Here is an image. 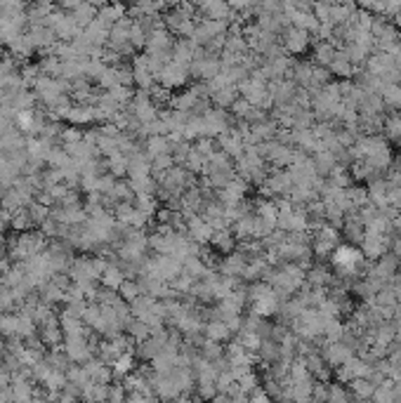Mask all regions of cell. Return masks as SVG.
Returning a JSON list of instances; mask_svg holds the SVG:
<instances>
[{
    "label": "cell",
    "instance_id": "obj_1",
    "mask_svg": "<svg viewBox=\"0 0 401 403\" xmlns=\"http://www.w3.org/2000/svg\"><path fill=\"white\" fill-rule=\"evenodd\" d=\"M328 267H330V271H333V276L337 281H342V283H347V286H349V283L359 281L366 274L368 262H366L361 247L349 245V243H340L335 247V252L330 255Z\"/></svg>",
    "mask_w": 401,
    "mask_h": 403
},
{
    "label": "cell",
    "instance_id": "obj_2",
    "mask_svg": "<svg viewBox=\"0 0 401 403\" xmlns=\"http://www.w3.org/2000/svg\"><path fill=\"white\" fill-rule=\"evenodd\" d=\"M262 281L269 283V286L277 290V295L286 302L305 288L307 271L298 264H291V262H279V264H272L267 269Z\"/></svg>",
    "mask_w": 401,
    "mask_h": 403
},
{
    "label": "cell",
    "instance_id": "obj_3",
    "mask_svg": "<svg viewBox=\"0 0 401 403\" xmlns=\"http://www.w3.org/2000/svg\"><path fill=\"white\" fill-rule=\"evenodd\" d=\"M234 168H236V177H241L248 187H260L267 180V175H269V165H267L260 146H245V151L234 163Z\"/></svg>",
    "mask_w": 401,
    "mask_h": 403
},
{
    "label": "cell",
    "instance_id": "obj_4",
    "mask_svg": "<svg viewBox=\"0 0 401 403\" xmlns=\"http://www.w3.org/2000/svg\"><path fill=\"white\" fill-rule=\"evenodd\" d=\"M281 297L277 295L269 283L265 281H257V283H250L248 286V304H250V311L257 314L260 318H272L279 314L281 309Z\"/></svg>",
    "mask_w": 401,
    "mask_h": 403
},
{
    "label": "cell",
    "instance_id": "obj_5",
    "mask_svg": "<svg viewBox=\"0 0 401 403\" xmlns=\"http://www.w3.org/2000/svg\"><path fill=\"white\" fill-rule=\"evenodd\" d=\"M236 177V168H234V160L227 158L220 148L208 158V165H206V173H203V184L213 191H220L224 189L227 184Z\"/></svg>",
    "mask_w": 401,
    "mask_h": 403
},
{
    "label": "cell",
    "instance_id": "obj_6",
    "mask_svg": "<svg viewBox=\"0 0 401 403\" xmlns=\"http://www.w3.org/2000/svg\"><path fill=\"white\" fill-rule=\"evenodd\" d=\"M238 97L245 99V102L252 104V106H257V109H262V111L274 109V99L269 95V83L262 78L260 69L252 71V74L238 85Z\"/></svg>",
    "mask_w": 401,
    "mask_h": 403
},
{
    "label": "cell",
    "instance_id": "obj_7",
    "mask_svg": "<svg viewBox=\"0 0 401 403\" xmlns=\"http://www.w3.org/2000/svg\"><path fill=\"white\" fill-rule=\"evenodd\" d=\"M309 238H312V255L316 262H328L330 255L335 252V247L342 243L340 229H335L330 224H321L309 229Z\"/></svg>",
    "mask_w": 401,
    "mask_h": 403
},
{
    "label": "cell",
    "instance_id": "obj_8",
    "mask_svg": "<svg viewBox=\"0 0 401 403\" xmlns=\"http://www.w3.org/2000/svg\"><path fill=\"white\" fill-rule=\"evenodd\" d=\"M291 187H293V180L288 170H269L267 180L260 184V198H269V201L286 198Z\"/></svg>",
    "mask_w": 401,
    "mask_h": 403
},
{
    "label": "cell",
    "instance_id": "obj_9",
    "mask_svg": "<svg viewBox=\"0 0 401 403\" xmlns=\"http://www.w3.org/2000/svg\"><path fill=\"white\" fill-rule=\"evenodd\" d=\"M144 274H151L161 281L173 283L178 276H182V262L170 257V255H149Z\"/></svg>",
    "mask_w": 401,
    "mask_h": 403
},
{
    "label": "cell",
    "instance_id": "obj_10",
    "mask_svg": "<svg viewBox=\"0 0 401 403\" xmlns=\"http://www.w3.org/2000/svg\"><path fill=\"white\" fill-rule=\"evenodd\" d=\"M189 71H192V78H196V81L210 83L222 71V59L217 54L206 52V49H199L194 57V62H192V66H189Z\"/></svg>",
    "mask_w": 401,
    "mask_h": 403
},
{
    "label": "cell",
    "instance_id": "obj_11",
    "mask_svg": "<svg viewBox=\"0 0 401 403\" xmlns=\"http://www.w3.org/2000/svg\"><path fill=\"white\" fill-rule=\"evenodd\" d=\"M189 81H192V71H189V66H185V64H178V62L165 64V69L156 76V83L161 88L170 92L189 88Z\"/></svg>",
    "mask_w": 401,
    "mask_h": 403
},
{
    "label": "cell",
    "instance_id": "obj_12",
    "mask_svg": "<svg viewBox=\"0 0 401 403\" xmlns=\"http://www.w3.org/2000/svg\"><path fill=\"white\" fill-rule=\"evenodd\" d=\"M201 118H203V127H206V137L210 139H220L222 134H227L236 125V120L231 118L229 111L215 109V106H210Z\"/></svg>",
    "mask_w": 401,
    "mask_h": 403
},
{
    "label": "cell",
    "instance_id": "obj_13",
    "mask_svg": "<svg viewBox=\"0 0 401 403\" xmlns=\"http://www.w3.org/2000/svg\"><path fill=\"white\" fill-rule=\"evenodd\" d=\"M130 69H132V83H135V90L137 92H149L156 88V76H153V71L149 66V59H146V54H135L130 59Z\"/></svg>",
    "mask_w": 401,
    "mask_h": 403
},
{
    "label": "cell",
    "instance_id": "obj_14",
    "mask_svg": "<svg viewBox=\"0 0 401 403\" xmlns=\"http://www.w3.org/2000/svg\"><path fill=\"white\" fill-rule=\"evenodd\" d=\"M128 111L139 125H149L161 116V109L153 104V99L146 95V92H137V90H135V97H132V102L128 106Z\"/></svg>",
    "mask_w": 401,
    "mask_h": 403
},
{
    "label": "cell",
    "instance_id": "obj_15",
    "mask_svg": "<svg viewBox=\"0 0 401 403\" xmlns=\"http://www.w3.org/2000/svg\"><path fill=\"white\" fill-rule=\"evenodd\" d=\"M390 243H392V236H385V233L366 229L364 240L359 247H361L366 262H378L380 257H385V255L390 252Z\"/></svg>",
    "mask_w": 401,
    "mask_h": 403
},
{
    "label": "cell",
    "instance_id": "obj_16",
    "mask_svg": "<svg viewBox=\"0 0 401 403\" xmlns=\"http://www.w3.org/2000/svg\"><path fill=\"white\" fill-rule=\"evenodd\" d=\"M314 38L309 35L307 31L302 28H295V26H288L284 33H281V47L286 49V54L291 57H298V54H305L309 47H312Z\"/></svg>",
    "mask_w": 401,
    "mask_h": 403
},
{
    "label": "cell",
    "instance_id": "obj_17",
    "mask_svg": "<svg viewBox=\"0 0 401 403\" xmlns=\"http://www.w3.org/2000/svg\"><path fill=\"white\" fill-rule=\"evenodd\" d=\"M245 267H248V257H245L241 250H234V252H229V255H224V257L217 259L215 271L222 274V276H229V279L241 281Z\"/></svg>",
    "mask_w": 401,
    "mask_h": 403
},
{
    "label": "cell",
    "instance_id": "obj_18",
    "mask_svg": "<svg viewBox=\"0 0 401 403\" xmlns=\"http://www.w3.org/2000/svg\"><path fill=\"white\" fill-rule=\"evenodd\" d=\"M217 148L234 163L241 158V153L245 151V139H243V132L238 130V125H234L227 134H222V137L217 139Z\"/></svg>",
    "mask_w": 401,
    "mask_h": 403
},
{
    "label": "cell",
    "instance_id": "obj_19",
    "mask_svg": "<svg viewBox=\"0 0 401 403\" xmlns=\"http://www.w3.org/2000/svg\"><path fill=\"white\" fill-rule=\"evenodd\" d=\"M269 95L274 99V109H279V106H291L295 104V97H298V85H295L291 78H281V81L269 83Z\"/></svg>",
    "mask_w": 401,
    "mask_h": 403
},
{
    "label": "cell",
    "instance_id": "obj_20",
    "mask_svg": "<svg viewBox=\"0 0 401 403\" xmlns=\"http://www.w3.org/2000/svg\"><path fill=\"white\" fill-rule=\"evenodd\" d=\"M185 233L194 240L196 245L203 247V245L210 243V238H213V226L206 222V217H203V215H194V217L187 219Z\"/></svg>",
    "mask_w": 401,
    "mask_h": 403
},
{
    "label": "cell",
    "instance_id": "obj_21",
    "mask_svg": "<svg viewBox=\"0 0 401 403\" xmlns=\"http://www.w3.org/2000/svg\"><path fill=\"white\" fill-rule=\"evenodd\" d=\"M196 12H199V19H210V21H227V24H231V19H234L229 3H220V0L196 5Z\"/></svg>",
    "mask_w": 401,
    "mask_h": 403
},
{
    "label": "cell",
    "instance_id": "obj_22",
    "mask_svg": "<svg viewBox=\"0 0 401 403\" xmlns=\"http://www.w3.org/2000/svg\"><path fill=\"white\" fill-rule=\"evenodd\" d=\"M64 123L74 125V127H88V125L97 127V109L90 104H74L71 109L66 111Z\"/></svg>",
    "mask_w": 401,
    "mask_h": 403
},
{
    "label": "cell",
    "instance_id": "obj_23",
    "mask_svg": "<svg viewBox=\"0 0 401 403\" xmlns=\"http://www.w3.org/2000/svg\"><path fill=\"white\" fill-rule=\"evenodd\" d=\"M173 45H175V35L168 31V28H161V31H153L149 38H146L144 54H170L173 57Z\"/></svg>",
    "mask_w": 401,
    "mask_h": 403
},
{
    "label": "cell",
    "instance_id": "obj_24",
    "mask_svg": "<svg viewBox=\"0 0 401 403\" xmlns=\"http://www.w3.org/2000/svg\"><path fill=\"white\" fill-rule=\"evenodd\" d=\"M333 283H335V276L330 271L328 262H314V264L307 269V286L328 290Z\"/></svg>",
    "mask_w": 401,
    "mask_h": 403
},
{
    "label": "cell",
    "instance_id": "obj_25",
    "mask_svg": "<svg viewBox=\"0 0 401 403\" xmlns=\"http://www.w3.org/2000/svg\"><path fill=\"white\" fill-rule=\"evenodd\" d=\"M340 233H342V238H344V243H349V245H361V240H364V233H366V226L364 222L359 219L356 212H349L347 217H344V222L340 226Z\"/></svg>",
    "mask_w": 401,
    "mask_h": 403
},
{
    "label": "cell",
    "instance_id": "obj_26",
    "mask_svg": "<svg viewBox=\"0 0 401 403\" xmlns=\"http://www.w3.org/2000/svg\"><path fill=\"white\" fill-rule=\"evenodd\" d=\"M351 356H354V351L342 342H326L321 349V358L326 361V366H333V368H340L344 361H349Z\"/></svg>",
    "mask_w": 401,
    "mask_h": 403
},
{
    "label": "cell",
    "instance_id": "obj_27",
    "mask_svg": "<svg viewBox=\"0 0 401 403\" xmlns=\"http://www.w3.org/2000/svg\"><path fill=\"white\" fill-rule=\"evenodd\" d=\"M328 74L335 76L337 81H354L356 74H359V69L347 59V57L340 52V47H337V54H335L333 64L328 66Z\"/></svg>",
    "mask_w": 401,
    "mask_h": 403
},
{
    "label": "cell",
    "instance_id": "obj_28",
    "mask_svg": "<svg viewBox=\"0 0 401 403\" xmlns=\"http://www.w3.org/2000/svg\"><path fill=\"white\" fill-rule=\"evenodd\" d=\"M59 328H62V335L64 339H76V337H88L90 330L86 328L83 318H74V316H66L59 311Z\"/></svg>",
    "mask_w": 401,
    "mask_h": 403
},
{
    "label": "cell",
    "instance_id": "obj_29",
    "mask_svg": "<svg viewBox=\"0 0 401 403\" xmlns=\"http://www.w3.org/2000/svg\"><path fill=\"white\" fill-rule=\"evenodd\" d=\"M213 250L220 255V257H224V255H229V252H234L236 250V238H234V233H231V229H220V231H213V238H210V243H208Z\"/></svg>",
    "mask_w": 401,
    "mask_h": 403
},
{
    "label": "cell",
    "instance_id": "obj_30",
    "mask_svg": "<svg viewBox=\"0 0 401 403\" xmlns=\"http://www.w3.org/2000/svg\"><path fill=\"white\" fill-rule=\"evenodd\" d=\"M312 62L316 64V66L321 69H328L330 64H333L335 54H337V45H333V42H321V40H314L312 42Z\"/></svg>",
    "mask_w": 401,
    "mask_h": 403
},
{
    "label": "cell",
    "instance_id": "obj_31",
    "mask_svg": "<svg viewBox=\"0 0 401 403\" xmlns=\"http://www.w3.org/2000/svg\"><path fill=\"white\" fill-rule=\"evenodd\" d=\"M86 373H88V378L97 382V385H111V378H114V373H111V366L104 363L102 358H93V361H88L86 366Z\"/></svg>",
    "mask_w": 401,
    "mask_h": 403
},
{
    "label": "cell",
    "instance_id": "obj_32",
    "mask_svg": "<svg viewBox=\"0 0 401 403\" xmlns=\"http://www.w3.org/2000/svg\"><path fill=\"white\" fill-rule=\"evenodd\" d=\"M196 52H199V47H196L189 38H175V45H173V62L185 64V66H192V62H194Z\"/></svg>",
    "mask_w": 401,
    "mask_h": 403
},
{
    "label": "cell",
    "instance_id": "obj_33",
    "mask_svg": "<svg viewBox=\"0 0 401 403\" xmlns=\"http://www.w3.org/2000/svg\"><path fill=\"white\" fill-rule=\"evenodd\" d=\"M231 337H234V332L222 321H208L206 328H203V339H208V342L224 344V342H231Z\"/></svg>",
    "mask_w": 401,
    "mask_h": 403
},
{
    "label": "cell",
    "instance_id": "obj_34",
    "mask_svg": "<svg viewBox=\"0 0 401 403\" xmlns=\"http://www.w3.org/2000/svg\"><path fill=\"white\" fill-rule=\"evenodd\" d=\"M109 31H111V28L104 24V21L95 19L88 28H83V35L88 38L90 45H95V47H107V45H109Z\"/></svg>",
    "mask_w": 401,
    "mask_h": 403
},
{
    "label": "cell",
    "instance_id": "obj_35",
    "mask_svg": "<svg viewBox=\"0 0 401 403\" xmlns=\"http://www.w3.org/2000/svg\"><path fill=\"white\" fill-rule=\"evenodd\" d=\"M125 281H128V276L123 274V269L118 264H109L107 269H104V274L100 276V286L107 288V290H114V293L121 290V286Z\"/></svg>",
    "mask_w": 401,
    "mask_h": 403
},
{
    "label": "cell",
    "instance_id": "obj_36",
    "mask_svg": "<svg viewBox=\"0 0 401 403\" xmlns=\"http://www.w3.org/2000/svg\"><path fill=\"white\" fill-rule=\"evenodd\" d=\"M236 99H238V88H217L210 92V104L222 111L231 109L236 104Z\"/></svg>",
    "mask_w": 401,
    "mask_h": 403
},
{
    "label": "cell",
    "instance_id": "obj_37",
    "mask_svg": "<svg viewBox=\"0 0 401 403\" xmlns=\"http://www.w3.org/2000/svg\"><path fill=\"white\" fill-rule=\"evenodd\" d=\"M208 271H213V269H210V267L206 264V262H203V259L199 257V255H194V257H189V259L182 262V274L189 276V279H192V281L206 279Z\"/></svg>",
    "mask_w": 401,
    "mask_h": 403
},
{
    "label": "cell",
    "instance_id": "obj_38",
    "mask_svg": "<svg viewBox=\"0 0 401 403\" xmlns=\"http://www.w3.org/2000/svg\"><path fill=\"white\" fill-rule=\"evenodd\" d=\"M135 368H137L135 354H123V356H118L114 363H111V373H114V378H118V382H123L128 375L135 373Z\"/></svg>",
    "mask_w": 401,
    "mask_h": 403
},
{
    "label": "cell",
    "instance_id": "obj_39",
    "mask_svg": "<svg viewBox=\"0 0 401 403\" xmlns=\"http://www.w3.org/2000/svg\"><path fill=\"white\" fill-rule=\"evenodd\" d=\"M383 137L390 141V144L401 148V113H390L385 118V127H383Z\"/></svg>",
    "mask_w": 401,
    "mask_h": 403
},
{
    "label": "cell",
    "instance_id": "obj_40",
    "mask_svg": "<svg viewBox=\"0 0 401 403\" xmlns=\"http://www.w3.org/2000/svg\"><path fill=\"white\" fill-rule=\"evenodd\" d=\"M142 148H144V153L149 156V160H153V158H158V156L170 153V139L168 137H146Z\"/></svg>",
    "mask_w": 401,
    "mask_h": 403
},
{
    "label": "cell",
    "instance_id": "obj_41",
    "mask_svg": "<svg viewBox=\"0 0 401 403\" xmlns=\"http://www.w3.org/2000/svg\"><path fill=\"white\" fill-rule=\"evenodd\" d=\"M123 17H128V7L125 5H104L100 7V14H97V19L104 21L109 28L116 24V21H121Z\"/></svg>",
    "mask_w": 401,
    "mask_h": 403
},
{
    "label": "cell",
    "instance_id": "obj_42",
    "mask_svg": "<svg viewBox=\"0 0 401 403\" xmlns=\"http://www.w3.org/2000/svg\"><path fill=\"white\" fill-rule=\"evenodd\" d=\"M45 361H47V363H50V366L54 368V370H59V373H66L69 368L74 366L71 361H69V356H66L64 344H62V346H52V349H47V354H45Z\"/></svg>",
    "mask_w": 401,
    "mask_h": 403
},
{
    "label": "cell",
    "instance_id": "obj_43",
    "mask_svg": "<svg viewBox=\"0 0 401 403\" xmlns=\"http://www.w3.org/2000/svg\"><path fill=\"white\" fill-rule=\"evenodd\" d=\"M182 165H185L194 177H199V175L206 173L208 158H206V156H203L201 151H196V148L192 146V151L187 153V158H185V163H182Z\"/></svg>",
    "mask_w": 401,
    "mask_h": 403
},
{
    "label": "cell",
    "instance_id": "obj_44",
    "mask_svg": "<svg viewBox=\"0 0 401 403\" xmlns=\"http://www.w3.org/2000/svg\"><path fill=\"white\" fill-rule=\"evenodd\" d=\"M107 173L111 177H116V180H125L128 177V156L123 153H116L107 158Z\"/></svg>",
    "mask_w": 401,
    "mask_h": 403
},
{
    "label": "cell",
    "instance_id": "obj_45",
    "mask_svg": "<svg viewBox=\"0 0 401 403\" xmlns=\"http://www.w3.org/2000/svg\"><path fill=\"white\" fill-rule=\"evenodd\" d=\"M130 182V189L135 196H151L156 194V180L149 175V177H137V180H128Z\"/></svg>",
    "mask_w": 401,
    "mask_h": 403
},
{
    "label": "cell",
    "instance_id": "obj_46",
    "mask_svg": "<svg viewBox=\"0 0 401 403\" xmlns=\"http://www.w3.org/2000/svg\"><path fill=\"white\" fill-rule=\"evenodd\" d=\"M26 212H29V217H31V222L33 226H43L47 219H50L52 215V208H45V205H40L38 201H33L29 208H26Z\"/></svg>",
    "mask_w": 401,
    "mask_h": 403
},
{
    "label": "cell",
    "instance_id": "obj_47",
    "mask_svg": "<svg viewBox=\"0 0 401 403\" xmlns=\"http://www.w3.org/2000/svg\"><path fill=\"white\" fill-rule=\"evenodd\" d=\"M351 392H354V396L359 401H368V399H373L376 385H373L371 380H366V378H359V380L351 382Z\"/></svg>",
    "mask_w": 401,
    "mask_h": 403
},
{
    "label": "cell",
    "instance_id": "obj_48",
    "mask_svg": "<svg viewBox=\"0 0 401 403\" xmlns=\"http://www.w3.org/2000/svg\"><path fill=\"white\" fill-rule=\"evenodd\" d=\"M10 229L15 233H26V231H33V222L29 217V212L26 210H19L12 215V222H10Z\"/></svg>",
    "mask_w": 401,
    "mask_h": 403
},
{
    "label": "cell",
    "instance_id": "obj_49",
    "mask_svg": "<svg viewBox=\"0 0 401 403\" xmlns=\"http://www.w3.org/2000/svg\"><path fill=\"white\" fill-rule=\"evenodd\" d=\"M86 137V130L83 127H74V125H64V130H62V146H69V144H79Z\"/></svg>",
    "mask_w": 401,
    "mask_h": 403
},
{
    "label": "cell",
    "instance_id": "obj_50",
    "mask_svg": "<svg viewBox=\"0 0 401 403\" xmlns=\"http://www.w3.org/2000/svg\"><path fill=\"white\" fill-rule=\"evenodd\" d=\"M118 295H121L123 300L130 304V302H135L137 297L144 295V293H142V288H139V283H137L135 279H128V281H125L123 286H121V290H118Z\"/></svg>",
    "mask_w": 401,
    "mask_h": 403
},
{
    "label": "cell",
    "instance_id": "obj_51",
    "mask_svg": "<svg viewBox=\"0 0 401 403\" xmlns=\"http://www.w3.org/2000/svg\"><path fill=\"white\" fill-rule=\"evenodd\" d=\"M323 403H349V394H347V389H344L342 385H333V387H328V392H326V401Z\"/></svg>",
    "mask_w": 401,
    "mask_h": 403
},
{
    "label": "cell",
    "instance_id": "obj_52",
    "mask_svg": "<svg viewBox=\"0 0 401 403\" xmlns=\"http://www.w3.org/2000/svg\"><path fill=\"white\" fill-rule=\"evenodd\" d=\"M128 403H158L153 394H128Z\"/></svg>",
    "mask_w": 401,
    "mask_h": 403
},
{
    "label": "cell",
    "instance_id": "obj_53",
    "mask_svg": "<svg viewBox=\"0 0 401 403\" xmlns=\"http://www.w3.org/2000/svg\"><path fill=\"white\" fill-rule=\"evenodd\" d=\"M10 382H12V373L3 363H0V392H3V389H8Z\"/></svg>",
    "mask_w": 401,
    "mask_h": 403
},
{
    "label": "cell",
    "instance_id": "obj_54",
    "mask_svg": "<svg viewBox=\"0 0 401 403\" xmlns=\"http://www.w3.org/2000/svg\"><path fill=\"white\" fill-rule=\"evenodd\" d=\"M390 252L401 262V233H397V236L392 238V243H390Z\"/></svg>",
    "mask_w": 401,
    "mask_h": 403
},
{
    "label": "cell",
    "instance_id": "obj_55",
    "mask_svg": "<svg viewBox=\"0 0 401 403\" xmlns=\"http://www.w3.org/2000/svg\"><path fill=\"white\" fill-rule=\"evenodd\" d=\"M170 403H199V401L192 399V396H180V399H175V401H170Z\"/></svg>",
    "mask_w": 401,
    "mask_h": 403
},
{
    "label": "cell",
    "instance_id": "obj_56",
    "mask_svg": "<svg viewBox=\"0 0 401 403\" xmlns=\"http://www.w3.org/2000/svg\"><path fill=\"white\" fill-rule=\"evenodd\" d=\"M5 351H8V349H5V339L0 337V363L5 361Z\"/></svg>",
    "mask_w": 401,
    "mask_h": 403
},
{
    "label": "cell",
    "instance_id": "obj_57",
    "mask_svg": "<svg viewBox=\"0 0 401 403\" xmlns=\"http://www.w3.org/2000/svg\"><path fill=\"white\" fill-rule=\"evenodd\" d=\"M392 21H394V26H397L399 31H401V10H399L397 14H394V19H392Z\"/></svg>",
    "mask_w": 401,
    "mask_h": 403
}]
</instances>
